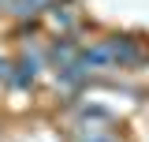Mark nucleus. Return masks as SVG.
Returning a JSON list of instances; mask_svg holds the SVG:
<instances>
[{"label": "nucleus", "instance_id": "f03ea898", "mask_svg": "<svg viewBox=\"0 0 149 142\" xmlns=\"http://www.w3.org/2000/svg\"><path fill=\"white\" fill-rule=\"evenodd\" d=\"M93 142H112V138H93Z\"/></svg>", "mask_w": 149, "mask_h": 142}, {"label": "nucleus", "instance_id": "f257e3e1", "mask_svg": "<svg viewBox=\"0 0 149 142\" xmlns=\"http://www.w3.org/2000/svg\"><path fill=\"white\" fill-rule=\"evenodd\" d=\"M52 0H8V8L15 11V15H34V11H45Z\"/></svg>", "mask_w": 149, "mask_h": 142}]
</instances>
